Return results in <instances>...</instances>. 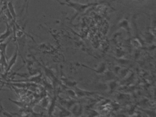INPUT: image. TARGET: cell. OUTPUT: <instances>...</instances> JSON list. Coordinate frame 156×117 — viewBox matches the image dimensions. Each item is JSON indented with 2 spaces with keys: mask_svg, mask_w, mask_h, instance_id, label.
Segmentation results:
<instances>
[{
  "mask_svg": "<svg viewBox=\"0 0 156 117\" xmlns=\"http://www.w3.org/2000/svg\"><path fill=\"white\" fill-rule=\"evenodd\" d=\"M17 57H18V48H17L16 52L14 53L13 56L10 58L8 64H7V67L6 69V73H8L11 70V68L13 67V66L16 64L17 61Z\"/></svg>",
  "mask_w": 156,
  "mask_h": 117,
  "instance_id": "6da1fadb",
  "label": "cell"
},
{
  "mask_svg": "<svg viewBox=\"0 0 156 117\" xmlns=\"http://www.w3.org/2000/svg\"><path fill=\"white\" fill-rule=\"evenodd\" d=\"M66 4L68 6H70L71 7H72L73 8L75 9L76 11H78V12H82L83 11L84 9H85L87 7H88L89 6L88 5H83V4H79L78 3H66V4Z\"/></svg>",
  "mask_w": 156,
  "mask_h": 117,
  "instance_id": "7a4b0ae2",
  "label": "cell"
},
{
  "mask_svg": "<svg viewBox=\"0 0 156 117\" xmlns=\"http://www.w3.org/2000/svg\"><path fill=\"white\" fill-rule=\"evenodd\" d=\"M11 34L12 29L9 26H7L6 31L4 33L0 34V43L4 42L11 35Z\"/></svg>",
  "mask_w": 156,
  "mask_h": 117,
  "instance_id": "3957f363",
  "label": "cell"
},
{
  "mask_svg": "<svg viewBox=\"0 0 156 117\" xmlns=\"http://www.w3.org/2000/svg\"><path fill=\"white\" fill-rule=\"evenodd\" d=\"M7 7H8V10H9L11 15L12 17V18L14 20H16V17H17V15H16V11H15V9H14L13 3L12 2H9L8 4H7Z\"/></svg>",
  "mask_w": 156,
  "mask_h": 117,
  "instance_id": "277c9868",
  "label": "cell"
},
{
  "mask_svg": "<svg viewBox=\"0 0 156 117\" xmlns=\"http://www.w3.org/2000/svg\"><path fill=\"white\" fill-rule=\"evenodd\" d=\"M8 43H9V42H6V43H4V42L0 43V53L4 55L6 57H7V56H6V48H7V45H8Z\"/></svg>",
  "mask_w": 156,
  "mask_h": 117,
  "instance_id": "5b68a950",
  "label": "cell"
},
{
  "mask_svg": "<svg viewBox=\"0 0 156 117\" xmlns=\"http://www.w3.org/2000/svg\"><path fill=\"white\" fill-rule=\"evenodd\" d=\"M6 112L4 111V110L3 109V107L2 106L1 104L0 103V113H5Z\"/></svg>",
  "mask_w": 156,
  "mask_h": 117,
  "instance_id": "8992f818",
  "label": "cell"
},
{
  "mask_svg": "<svg viewBox=\"0 0 156 117\" xmlns=\"http://www.w3.org/2000/svg\"><path fill=\"white\" fill-rule=\"evenodd\" d=\"M1 90H3V91H5V90H3V89H0V91Z\"/></svg>",
  "mask_w": 156,
  "mask_h": 117,
  "instance_id": "52a82bcc",
  "label": "cell"
}]
</instances>
